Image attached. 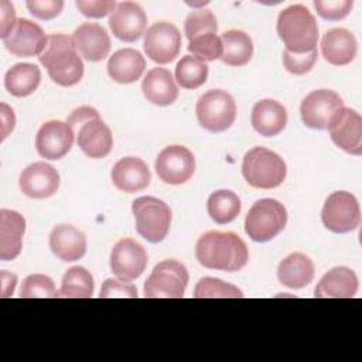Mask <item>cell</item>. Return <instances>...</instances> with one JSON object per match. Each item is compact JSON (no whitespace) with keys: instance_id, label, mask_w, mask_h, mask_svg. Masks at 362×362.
<instances>
[{"instance_id":"obj_2","label":"cell","mask_w":362,"mask_h":362,"mask_svg":"<svg viewBox=\"0 0 362 362\" xmlns=\"http://www.w3.org/2000/svg\"><path fill=\"white\" fill-rule=\"evenodd\" d=\"M48 76L61 86H72L83 76V62L78 55L72 37L66 34H51L45 48L38 55Z\"/></svg>"},{"instance_id":"obj_5","label":"cell","mask_w":362,"mask_h":362,"mask_svg":"<svg viewBox=\"0 0 362 362\" xmlns=\"http://www.w3.org/2000/svg\"><path fill=\"white\" fill-rule=\"evenodd\" d=\"M242 174L253 188L272 189L283 184L287 175L284 160L266 147L250 148L242 161Z\"/></svg>"},{"instance_id":"obj_12","label":"cell","mask_w":362,"mask_h":362,"mask_svg":"<svg viewBox=\"0 0 362 362\" xmlns=\"http://www.w3.org/2000/svg\"><path fill=\"white\" fill-rule=\"evenodd\" d=\"M195 171V157L184 146L164 147L156 158V173L165 184L180 185L187 182Z\"/></svg>"},{"instance_id":"obj_38","label":"cell","mask_w":362,"mask_h":362,"mask_svg":"<svg viewBox=\"0 0 362 362\" xmlns=\"http://www.w3.org/2000/svg\"><path fill=\"white\" fill-rule=\"evenodd\" d=\"M188 51L192 52L194 57H197L198 59H201L204 62L215 61L222 57L221 37H218L214 33H208V34L195 37L189 41Z\"/></svg>"},{"instance_id":"obj_28","label":"cell","mask_w":362,"mask_h":362,"mask_svg":"<svg viewBox=\"0 0 362 362\" xmlns=\"http://www.w3.org/2000/svg\"><path fill=\"white\" fill-rule=\"evenodd\" d=\"M144 57L133 48L116 51L107 61V74L117 83H133L143 75Z\"/></svg>"},{"instance_id":"obj_33","label":"cell","mask_w":362,"mask_h":362,"mask_svg":"<svg viewBox=\"0 0 362 362\" xmlns=\"http://www.w3.org/2000/svg\"><path fill=\"white\" fill-rule=\"evenodd\" d=\"M95 290L92 274L81 266H74L66 270L62 277L58 296L64 298H89Z\"/></svg>"},{"instance_id":"obj_31","label":"cell","mask_w":362,"mask_h":362,"mask_svg":"<svg viewBox=\"0 0 362 362\" xmlns=\"http://www.w3.org/2000/svg\"><path fill=\"white\" fill-rule=\"evenodd\" d=\"M41 71L37 65L23 62L13 65L4 76L6 89L17 98L31 95L40 85Z\"/></svg>"},{"instance_id":"obj_14","label":"cell","mask_w":362,"mask_h":362,"mask_svg":"<svg viewBox=\"0 0 362 362\" xmlns=\"http://www.w3.org/2000/svg\"><path fill=\"white\" fill-rule=\"evenodd\" d=\"M147 266V252L134 239L124 238L116 242L110 252V270L124 281H133L141 276Z\"/></svg>"},{"instance_id":"obj_7","label":"cell","mask_w":362,"mask_h":362,"mask_svg":"<svg viewBox=\"0 0 362 362\" xmlns=\"http://www.w3.org/2000/svg\"><path fill=\"white\" fill-rule=\"evenodd\" d=\"M137 233L151 243L161 242L171 225L170 206L154 197H140L132 204Z\"/></svg>"},{"instance_id":"obj_29","label":"cell","mask_w":362,"mask_h":362,"mask_svg":"<svg viewBox=\"0 0 362 362\" xmlns=\"http://www.w3.org/2000/svg\"><path fill=\"white\" fill-rule=\"evenodd\" d=\"M277 277L286 287L303 288L314 279V264L304 253L294 252L280 262Z\"/></svg>"},{"instance_id":"obj_25","label":"cell","mask_w":362,"mask_h":362,"mask_svg":"<svg viewBox=\"0 0 362 362\" xmlns=\"http://www.w3.org/2000/svg\"><path fill=\"white\" fill-rule=\"evenodd\" d=\"M253 129L264 137L277 136L287 124L286 107L273 99H263L255 103L250 115Z\"/></svg>"},{"instance_id":"obj_41","label":"cell","mask_w":362,"mask_h":362,"mask_svg":"<svg viewBox=\"0 0 362 362\" xmlns=\"http://www.w3.org/2000/svg\"><path fill=\"white\" fill-rule=\"evenodd\" d=\"M137 288L130 281H124L120 279H107L100 287L99 298H112V297H120V298H137Z\"/></svg>"},{"instance_id":"obj_17","label":"cell","mask_w":362,"mask_h":362,"mask_svg":"<svg viewBox=\"0 0 362 362\" xmlns=\"http://www.w3.org/2000/svg\"><path fill=\"white\" fill-rule=\"evenodd\" d=\"M147 16L134 1L117 3L109 17V27L116 38L124 42L137 41L146 30Z\"/></svg>"},{"instance_id":"obj_11","label":"cell","mask_w":362,"mask_h":362,"mask_svg":"<svg viewBox=\"0 0 362 362\" xmlns=\"http://www.w3.org/2000/svg\"><path fill=\"white\" fill-rule=\"evenodd\" d=\"M344 107V102L337 92L329 89H317L303 99L300 105V115L307 127L324 130Z\"/></svg>"},{"instance_id":"obj_3","label":"cell","mask_w":362,"mask_h":362,"mask_svg":"<svg viewBox=\"0 0 362 362\" xmlns=\"http://www.w3.org/2000/svg\"><path fill=\"white\" fill-rule=\"evenodd\" d=\"M277 34L291 54H305L317 48L318 25L311 11L293 4L280 11L277 18Z\"/></svg>"},{"instance_id":"obj_43","label":"cell","mask_w":362,"mask_h":362,"mask_svg":"<svg viewBox=\"0 0 362 362\" xmlns=\"http://www.w3.org/2000/svg\"><path fill=\"white\" fill-rule=\"evenodd\" d=\"M75 4L79 11L89 18H102L116 7L113 0H78Z\"/></svg>"},{"instance_id":"obj_45","label":"cell","mask_w":362,"mask_h":362,"mask_svg":"<svg viewBox=\"0 0 362 362\" xmlns=\"http://www.w3.org/2000/svg\"><path fill=\"white\" fill-rule=\"evenodd\" d=\"M1 107V140H4L8 133L14 129L16 124V116L11 107H8L6 103L0 105Z\"/></svg>"},{"instance_id":"obj_22","label":"cell","mask_w":362,"mask_h":362,"mask_svg":"<svg viewBox=\"0 0 362 362\" xmlns=\"http://www.w3.org/2000/svg\"><path fill=\"white\" fill-rule=\"evenodd\" d=\"M49 249L62 262H75L86 253V238L75 226L61 223L49 233Z\"/></svg>"},{"instance_id":"obj_27","label":"cell","mask_w":362,"mask_h":362,"mask_svg":"<svg viewBox=\"0 0 362 362\" xmlns=\"http://www.w3.org/2000/svg\"><path fill=\"white\" fill-rule=\"evenodd\" d=\"M144 98L157 106L173 105L178 98V88L171 72L165 68H153L143 79Z\"/></svg>"},{"instance_id":"obj_44","label":"cell","mask_w":362,"mask_h":362,"mask_svg":"<svg viewBox=\"0 0 362 362\" xmlns=\"http://www.w3.org/2000/svg\"><path fill=\"white\" fill-rule=\"evenodd\" d=\"M16 23H17V18H16L14 6L7 0H1L0 1V37L6 38L10 34V31L14 28Z\"/></svg>"},{"instance_id":"obj_42","label":"cell","mask_w":362,"mask_h":362,"mask_svg":"<svg viewBox=\"0 0 362 362\" xmlns=\"http://www.w3.org/2000/svg\"><path fill=\"white\" fill-rule=\"evenodd\" d=\"M28 11L40 20H52L64 8L62 0H28L25 3Z\"/></svg>"},{"instance_id":"obj_34","label":"cell","mask_w":362,"mask_h":362,"mask_svg":"<svg viewBox=\"0 0 362 362\" xmlns=\"http://www.w3.org/2000/svg\"><path fill=\"white\" fill-rule=\"evenodd\" d=\"M208 65L194 55H184L175 66V81L184 89H197L206 82Z\"/></svg>"},{"instance_id":"obj_37","label":"cell","mask_w":362,"mask_h":362,"mask_svg":"<svg viewBox=\"0 0 362 362\" xmlns=\"http://www.w3.org/2000/svg\"><path fill=\"white\" fill-rule=\"evenodd\" d=\"M21 298H57L58 290L51 277L45 274H30L20 288Z\"/></svg>"},{"instance_id":"obj_32","label":"cell","mask_w":362,"mask_h":362,"mask_svg":"<svg viewBox=\"0 0 362 362\" xmlns=\"http://www.w3.org/2000/svg\"><path fill=\"white\" fill-rule=\"evenodd\" d=\"M242 204L239 197L229 189H218L212 192L206 201L209 218L219 225L229 223L240 214Z\"/></svg>"},{"instance_id":"obj_15","label":"cell","mask_w":362,"mask_h":362,"mask_svg":"<svg viewBox=\"0 0 362 362\" xmlns=\"http://www.w3.org/2000/svg\"><path fill=\"white\" fill-rule=\"evenodd\" d=\"M331 140L352 156L362 154V117L351 109L344 107L328 124Z\"/></svg>"},{"instance_id":"obj_39","label":"cell","mask_w":362,"mask_h":362,"mask_svg":"<svg viewBox=\"0 0 362 362\" xmlns=\"http://www.w3.org/2000/svg\"><path fill=\"white\" fill-rule=\"evenodd\" d=\"M318 52L317 48L305 52V54H291L288 51L284 49L283 52V64L284 68L294 75H304L307 72H310L317 61Z\"/></svg>"},{"instance_id":"obj_19","label":"cell","mask_w":362,"mask_h":362,"mask_svg":"<svg viewBox=\"0 0 362 362\" xmlns=\"http://www.w3.org/2000/svg\"><path fill=\"white\" fill-rule=\"evenodd\" d=\"M18 185L24 195L34 199H44L57 192L59 187V174L52 165L44 161H37L21 171Z\"/></svg>"},{"instance_id":"obj_30","label":"cell","mask_w":362,"mask_h":362,"mask_svg":"<svg viewBox=\"0 0 362 362\" xmlns=\"http://www.w3.org/2000/svg\"><path fill=\"white\" fill-rule=\"evenodd\" d=\"M222 62L230 66L246 65L253 55V42L249 34L242 30H229L221 35Z\"/></svg>"},{"instance_id":"obj_13","label":"cell","mask_w":362,"mask_h":362,"mask_svg":"<svg viewBox=\"0 0 362 362\" xmlns=\"http://www.w3.org/2000/svg\"><path fill=\"white\" fill-rule=\"evenodd\" d=\"M144 51L157 64L174 61L181 48V34L178 28L167 21H158L148 27L144 34Z\"/></svg>"},{"instance_id":"obj_8","label":"cell","mask_w":362,"mask_h":362,"mask_svg":"<svg viewBox=\"0 0 362 362\" xmlns=\"http://www.w3.org/2000/svg\"><path fill=\"white\" fill-rule=\"evenodd\" d=\"M197 119L199 124L212 133L229 129L236 117V103L230 93L222 89L205 92L197 102Z\"/></svg>"},{"instance_id":"obj_20","label":"cell","mask_w":362,"mask_h":362,"mask_svg":"<svg viewBox=\"0 0 362 362\" xmlns=\"http://www.w3.org/2000/svg\"><path fill=\"white\" fill-rule=\"evenodd\" d=\"M72 40L78 54L90 62H99L109 55V34L102 25L96 23L81 24L74 31Z\"/></svg>"},{"instance_id":"obj_24","label":"cell","mask_w":362,"mask_h":362,"mask_svg":"<svg viewBox=\"0 0 362 362\" xmlns=\"http://www.w3.org/2000/svg\"><path fill=\"white\" fill-rule=\"evenodd\" d=\"M358 291V277L349 267H334L318 281L315 298H352Z\"/></svg>"},{"instance_id":"obj_18","label":"cell","mask_w":362,"mask_h":362,"mask_svg":"<svg viewBox=\"0 0 362 362\" xmlns=\"http://www.w3.org/2000/svg\"><path fill=\"white\" fill-rule=\"evenodd\" d=\"M48 35L42 28L27 18H17L14 28L3 38L6 49L16 57H34L40 55L45 48Z\"/></svg>"},{"instance_id":"obj_6","label":"cell","mask_w":362,"mask_h":362,"mask_svg":"<svg viewBox=\"0 0 362 362\" xmlns=\"http://www.w3.org/2000/svg\"><path fill=\"white\" fill-rule=\"evenodd\" d=\"M287 223V211L283 204L272 198L256 201L245 219V230L255 242H269L276 238Z\"/></svg>"},{"instance_id":"obj_4","label":"cell","mask_w":362,"mask_h":362,"mask_svg":"<svg viewBox=\"0 0 362 362\" xmlns=\"http://www.w3.org/2000/svg\"><path fill=\"white\" fill-rule=\"evenodd\" d=\"M66 123L76 133V143L88 157L103 158L110 153L113 147L112 132L95 107L81 106L75 109Z\"/></svg>"},{"instance_id":"obj_21","label":"cell","mask_w":362,"mask_h":362,"mask_svg":"<svg viewBox=\"0 0 362 362\" xmlns=\"http://www.w3.org/2000/svg\"><path fill=\"white\" fill-rule=\"evenodd\" d=\"M110 178L119 191L133 194L148 187L151 174L147 164L141 158L124 157L113 165Z\"/></svg>"},{"instance_id":"obj_9","label":"cell","mask_w":362,"mask_h":362,"mask_svg":"<svg viewBox=\"0 0 362 362\" xmlns=\"http://www.w3.org/2000/svg\"><path fill=\"white\" fill-rule=\"evenodd\" d=\"M187 267L173 259L154 266L144 283L146 298H182L188 284Z\"/></svg>"},{"instance_id":"obj_23","label":"cell","mask_w":362,"mask_h":362,"mask_svg":"<svg viewBox=\"0 0 362 362\" xmlns=\"http://www.w3.org/2000/svg\"><path fill=\"white\" fill-rule=\"evenodd\" d=\"M356 51V38L346 28H332L321 40V54L331 65L341 66L352 62Z\"/></svg>"},{"instance_id":"obj_26","label":"cell","mask_w":362,"mask_h":362,"mask_svg":"<svg viewBox=\"0 0 362 362\" xmlns=\"http://www.w3.org/2000/svg\"><path fill=\"white\" fill-rule=\"evenodd\" d=\"M25 219L21 214L10 209L0 211V259H16L23 247Z\"/></svg>"},{"instance_id":"obj_46","label":"cell","mask_w":362,"mask_h":362,"mask_svg":"<svg viewBox=\"0 0 362 362\" xmlns=\"http://www.w3.org/2000/svg\"><path fill=\"white\" fill-rule=\"evenodd\" d=\"M1 276V297H10L14 293L16 288V283H17V276L13 273H8L6 270H3L0 273Z\"/></svg>"},{"instance_id":"obj_40","label":"cell","mask_w":362,"mask_h":362,"mask_svg":"<svg viewBox=\"0 0 362 362\" xmlns=\"http://www.w3.org/2000/svg\"><path fill=\"white\" fill-rule=\"evenodd\" d=\"M352 6H354L352 0H315L314 1V7L317 13L322 18L331 20V21L345 18L349 14Z\"/></svg>"},{"instance_id":"obj_16","label":"cell","mask_w":362,"mask_h":362,"mask_svg":"<svg viewBox=\"0 0 362 362\" xmlns=\"http://www.w3.org/2000/svg\"><path fill=\"white\" fill-rule=\"evenodd\" d=\"M74 130L66 122H45L35 136L37 153L47 160L62 158L74 144Z\"/></svg>"},{"instance_id":"obj_1","label":"cell","mask_w":362,"mask_h":362,"mask_svg":"<svg viewBox=\"0 0 362 362\" xmlns=\"http://www.w3.org/2000/svg\"><path fill=\"white\" fill-rule=\"evenodd\" d=\"M195 257L206 269L230 273L246 266L249 252L246 243L236 233L211 230L198 239Z\"/></svg>"},{"instance_id":"obj_36","label":"cell","mask_w":362,"mask_h":362,"mask_svg":"<svg viewBox=\"0 0 362 362\" xmlns=\"http://www.w3.org/2000/svg\"><path fill=\"white\" fill-rule=\"evenodd\" d=\"M184 31L188 41H191L195 37H199L202 34L218 31V24L214 13L206 8H198L191 11L184 23Z\"/></svg>"},{"instance_id":"obj_35","label":"cell","mask_w":362,"mask_h":362,"mask_svg":"<svg viewBox=\"0 0 362 362\" xmlns=\"http://www.w3.org/2000/svg\"><path fill=\"white\" fill-rule=\"evenodd\" d=\"M195 298H242L243 293L233 284L215 277H202L195 288Z\"/></svg>"},{"instance_id":"obj_10","label":"cell","mask_w":362,"mask_h":362,"mask_svg":"<svg viewBox=\"0 0 362 362\" xmlns=\"http://www.w3.org/2000/svg\"><path fill=\"white\" fill-rule=\"evenodd\" d=\"M324 226L334 233L355 230L361 223L358 199L348 191H335L325 199L321 211Z\"/></svg>"}]
</instances>
